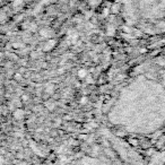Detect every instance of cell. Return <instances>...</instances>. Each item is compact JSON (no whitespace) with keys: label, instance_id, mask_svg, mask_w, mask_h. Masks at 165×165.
Instances as JSON below:
<instances>
[{"label":"cell","instance_id":"cell-6","mask_svg":"<svg viewBox=\"0 0 165 165\" xmlns=\"http://www.w3.org/2000/svg\"><path fill=\"white\" fill-rule=\"evenodd\" d=\"M22 100H23V101H27V100H28V96H27V95H23V96H22Z\"/></svg>","mask_w":165,"mask_h":165},{"label":"cell","instance_id":"cell-2","mask_svg":"<svg viewBox=\"0 0 165 165\" xmlns=\"http://www.w3.org/2000/svg\"><path fill=\"white\" fill-rule=\"evenodd\" d=\"M23 114H24V113H23L22 110H16L15 113H14V115H15L16 119H22Z\"/></svg>","mask_w":165,"mask_h":165},{"label":"cell","instance_id":"cell-3","mask_svg":"<svg viewBox=\"0 0 165 165\" xmlns=\"http://www.w3.org/2000/svg\"><path fill=\"white\" fill-rule=\"evenodd\" d=\"M14 78H15L16 80H21V79H22V75H21L19 72H16L15 76H14Z\"/></svg>","mask_w":165,"mask_h":165},{"label":"cell","instance_id":"cell-1","mask_svg":"<svg viewBox=\"0 0 165 165\" xmlns=\"http://www.w3.org/2000/svg\"><path fill=\"white\" fill-rule=\"evenodd\" d=\"M86 76H88V75H87V71H86L85 69H80V70L78 71V77L80 78V79H84Z\"/></svg>","mask_w":165,"mask_h":165},{"label":"cell","instance_id":"cell-5","mask_svg":"<svg viewBox=\"0 0 165 165\" xmlns=\"http://www.w3.org/2000/svg\"><path fill=\"white\" fill-rule=\"evenodd\" d=\"M117 10H119V6L114 5V6H113V13H117Z\"/></svg>","mask_w":165,"mask_h":165},{"label":"cell","instance_id":"cell-4","mask_svg":"<svg viewBox=\"0 0 165 165\" xmlns=\"http://www.w3.org/2000/svg\"><path fill=\"white\" fill-rule=\"evenodd\" d=\"M86 102H87V97H81V99H80L81 104H86Z\"/></svg>","mask_w":165,"mask_h":165}]
</instances>
